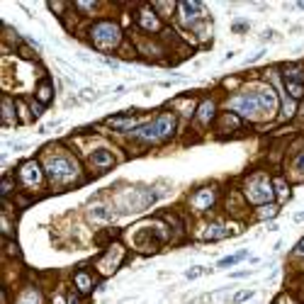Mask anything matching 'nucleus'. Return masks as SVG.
I'll use <instances>...</instances> for the list:
<instances>
[{"label": "nucleus", "instance_id": "nucleus-25", "mask_svg": "<svg viewBox=\"0 0 304 304\" xmlns=\"http://www.w3.org/2000/svg\"><path fill=\"white\" fill-rule=\"evenodd\" d=\"M304 219V212H300V214H297V222H302Z\"/></svg>", "mask_w": 304, "mask_h": 304}, {"label": "nucleus", "instance_id": "nucleus-14", "mask_svg": "<svg viewBox=\"0 0 304 304\" xmlns=\"http://www.w3.org/2000/svg\"><path fill=\"white\" fill-rule=\"evenodd\" d=\"M139 19H141V24H144L146 29H151V32H153V29H158V19L153 17V15L149 12V10H144V12H141V17H139Z\"/></svg>", "mask_w": 304, "mask_h": 304}, {"label": "nucleus", "instance_id": "nucleus-5", "mask_svg": "<svg viewBox=\"0 0 304 304\" xmlns=\"http://www.w3.org/2000/svg\"><path fill=\"white\" fill-rule=\"evenodd\" d=\"M285 88L290 95L300 100L304 95V76L300 71H285Z\"/></svg>", "mask_w": 304, "mask_h": 304}, {"label": "nucleus", "instance_id": "nucleus-22", "mask_svg": "<svg viewBox=\"0 0 304 304\" xmlns=\"http://www.w3.org/2000/svg\"><path fill=\"white\" fill-rule=\"evenodd\" d=\"M246 29H248V27H246V22H244V19L234 24V32H246Z\"/></svg>", "mask_w": 304, "mask_h": 304}, {"label": "nucleus", "instance_id": "nucleus-11", "mask_svg": "<svg viewBox=\"0 0 304 304\" xmlns=\"http://www.w3.org/2000/svg\"><path fill=\"white\" fill-rule=\"evenodd\" d=\"M246 256H248V251H246V248H241L239 253H231L229 258H222V261H219V268H231V266H236V263H239V261H244Z\"/></svg>", "mask_w": 304, "mask_h": 304}, {"label": "nucleus", "instance_id": "nucleus-20", "mask_svg": "<svg viewBox=\"0 0 304 304\" xmlns=\"http://www.w3.org/2000/svg\"><path fill=\"white\" fill-rule=\"evenodd\" d=\"M275 190L280 192V197H283V200H287V195H290V190H287L285 180H280V178H278V180H275Z\"/></svg>", "mask_w": 304, "mask_h": 304}, {"label": "nucleus", "instance_id": "nucleus-8", "mask_svg": "<svg viewBox=\"0 0 304 304\" xmlns=\"http://www.w3.org/2000/svg\"><path fill=\"white\" fill-rule=\"evenodd\" d=\"M19 175H22V180H27V183H32V185L41 180V171H39L37 163H24L22 171H19Z\"/></svg>", "mask_w": 304, "mask_h": 304}, {"label": "nucleus", "instance_id": "nucleus-23", "mask_svg": "<svg viewBox=\"0 0 304 304\" xmlns=\"http://www.w3.org/2000/svg\"><path fill=\"white\" fill-rule=\"evenodd\" d=\"M297 168H300V171H304V153L297 158Z\"/></svg>", "mask_w": 304, "mask_h": 304}, {"label": "nucleus", "instance_id": "nucleus-26", "mask_svg": "<svg viewBox=\"0 0 304 304\" xmlns=\"http://www.w3.org/2000/svg\"><path fill=\"white\" fill-rule=\"evenodd\" d=\"M297 7H302V10H304V2H297Z\"/></svg>", "mask_w": 304, "mask_h": 304}, {"label": "nucleus", "instance_id": "nucleus-1", "mask_svg": "<svg viewBox=\"0 0 304 304\" xmlns=\"http://www.w3.org/2000/svg\"><path fill=\"white\" fill-rule=\"evenodd\" d=\"M173 127H175L173 117L171 114H163V117H158L156 122L141 127V129H136L134 134H136V139H141V141H161V139H168V136H171Z\"/></svg>", "mask_w": 304, "mask_h": 304}, {"label": "nucleus", "instance_id": "nucleus-7", "mask_svg": "<svg viewBox=\"0 0 304 304\" xmlns=\"http://www.w3.org/2000/svg\"><path fill=\"white\" fill-rule=\"evenodd\" d=\"M180 15H183L185 22H190L192 17L202 15V5L200 2H192V0H185V2H180Z\"/></svg>", "mask_w": 304, "mask_h": 304}, {"label": "nucleus", "instance_id": "nucleus-16", "mask_svg": "<svg viewBox=\"0 0 304 304\" xmlns=\"http://www.w3.org/2000/svg\"><path fill=\"white\" fill-rule=\"evenodd\" d=\"M253 295H256L253 290H241V292H236V295H234V297H231L229 302H234V304H244V302H248V300H251Z\"/></svg>", "mask_w": 304, "mask_h": 304}, {"label": "nucleus", "instance_id": "nucleus-12", "mask_svg": "<svg viewBox=\"0 0 304 304\" xmlns=\"http://www.w3.org/2000/svg\"><path fill=\"white\" fill-rule=\"evenodd\" d=\"M107 122L112 124L114 129H129V127H134L139 119H136V117H127V119H122V117H110Z\"/></svg>", "mask_w": 304, "mask_h": 304}, {"label": "nucleus", "instance_id": "nucleus-21", "mask_svg": "<svg viewBox=\"0 0 304 304\" xmlns=\"http://www.w3.org/2000/svg\"><path fill=\"white\" fill-rule=\"evenodd\" d=\"M39 97H41V100H49V97H51V88H41V90H39Z\"/></svg>", "mask_w": 304, "mask_h": 304}, {"label": "nucleus", "instance_id": "nucleus-17", "mask_svg": "<svg viewBox=\"0 0 304 304\" xmlns=\"http://www.w3.org/2000/svg\"><path fill=\"white\" fill-rule=\"evenodd\" d=\"M195 202H197V207H209V205H212V190H205V192H200V195H197V200H195Z\"/></svg>", "mask_w": 304, "mask_h": 304}, {"label": "nucleus", "instance_id": "nucleus-19", "mask_svg": "<svg viewBox=\"0 0 304 304\" xmlns=\"http://www.w3.org/2000/svg\"><path fill=\"white\" fill-rule=\"evenodd\" d=\"M205 273H207V268H202V266H195V268H190V270H188V273H185V278H188V280H195V278H197V275H205Z\"/></svg>", "mask_w": 304, "mask_h": 304}, {"label": "nucleus", "instance_id": "nucleus-2", "mask_svg": "<svg viewBox=\"0 0 304 304\" xmlns=\"http://www.w3.org/2000/svg\"><path fill=\"white\" fill-rule=\"evenodd\" d=\"M44 171L49 173L54 180H68V178L76 175V166L68 158H49L44 163Z\"/></svg>", "mask_w": 304, "mask_h": 304}, {"label": "nucleus", "instance_id": "nucleus-13", "mask_svg": "<svg viewBox=\"0 0 304 304\" xmlns=\"http://www.w3.org/2000/svg\"><path fill=\"white\" fill-rule=\"evenodd\" d=\"M2 122L5 124H15V112H12V102L2 100Z\"/></svg>", "mask_w": 304, "mask_h": 304}, {"label": "nucleus", "instance_id": "nucleus-9", "mask_svg": "<svg viewBox=\"0 0 304 304\" xmlns=\"http://www.w3.org/2000/svg\"><path fill=\"white\" fill-rule=\"evenodd\" d=\"M212 114H214V102H212V100H207V102H202V105L197 107L195 119H197L200 124H207L209 119H212Z\"/></svg>", "mask_w": 304, "mask_h": 304}, {"label": "nucleus", "instance_id": "nucleus-3", "mask_svg": "<svg viewBox=\"0 0 304 304\" xmlns=\"http://www.w3.org/2000/svg\"><path fill=\"white\" fill-rule=\"evenodd\" d=\"M93 39H95L100 46H114L117 41H119V27L112 24V22H100L95 24V29H93Z\"/></svg>", "mask_w": 304, "mask_h": 304}, {"label": "nucleus", "instance_id": "nucleus-15", "mask_svg": "<svg viewBox=\"0 0 304 304\" xmlns=\"http://www.w3.org/2000/svg\"><path fill=\"white\" fill-rule=\"evenodd\" d=\"M76 285L80 292H90V290H93V283H90V278H88L85 273H78L76 275Z\"/></svg>", "mask_w": 304, "mask_h": 304}, {"label": "nucleus", "instance_id": "nucleus-18", "mask_svg": "<svg viewBox=\"0 0 304 304\" xmlns=\"http://www.w3.org/2000/svg\"><path fill=\"white\" fill-rule=\"evenodd\" d=\"M214 236H224V229H222V227H217V224H214V227H209L207 231H205V239H207V241H212Z\"/></svg>", "mask_w": 304, "mask_h": 304}, {"label": "nucleus", "instance_id": "nucleus-4", "mask_svg": "<svg viewBox=\"0 0 304 304\" xmlns=\"http://www.w3.org/2000/svg\"><path fill=\"white\" fill-rule=\"evenodd\" d=\"M229 107H231V110H236V112H241V114H256L261 107H266V105H263V100H261L258 90H256V93H248V95L236 97Z\"/></svg>", "mask_w": 304, "mask_h": 304}, {"label": "nucleus", "instance_id": "nucleus-24", "mask_svg": "<svg viewBox=\"0 0 304 304\" xmlns=\"http://www.w3.org/2000/svg\"><path fill=\"white\" fill-rule=\"evenodd\" d=\"M295 253H300V256H304V241H302V244H300L297 248H295Z\"/></svg>", "mask_w": 304, "mask_h": 304}, {"label": "nucleus", "instance_id": "nucleus-6", "mask_svg": "<svg viewBox=\"0 0 304 304\" xmlns=\"http://www.w3.org/2000/svg\"><path fill=\"white\" fill-rule=\"evenodd\" d=\"M248 192H251V200L253 202H261V205L270 202V188L266 185L263 178H253L251 185H248Z\"/></svg>", "mask_w": 304, "mask_h": 304}, {"label": "nucleus", "instance_id": "nucleus-10", "mask_svg": "<svg viewBox=\"0 0 304 304\" xmlns=\"http://www.w3.org/2000/svg\"><path fill=\"white\" fill-rule=\"evenodd\" d=\"M90 158H93V163H95V166H105V168H110V166L114 163V156L110 151H95Z\"/></svg>", "mask_w": 304, "mask_h": 304}]
</instances>
